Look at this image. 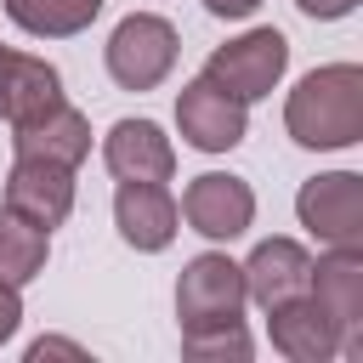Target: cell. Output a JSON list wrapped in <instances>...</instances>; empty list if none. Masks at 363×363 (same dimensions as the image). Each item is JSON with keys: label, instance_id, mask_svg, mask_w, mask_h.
Masks as SVG:
<instances>
[{"label": "cell", "instance_id": "3", "mask_svg": "<svg viewBox=\"0 0 363 363\" xmlns=\"http://www.w3.org/2000/svg\"><path fill=\"white\" fill-rule=\"evenodd\" d=\"M176 51H182V40H176V28H170L164 17L130 11V17L108 34V51H102V57H108V74H113L119 91H153V85L170 79Z\"/></svg>", "mask_w": 363, "mask_h": 363}, {"label": "cell", "instance_id": "19", "mask_svg": "<svg viewBox=\"0 0 363 363\" xmlns=\"http://www.w3.org/2000/svg\"><path fill=\"white\" fill-rule=\"evenodd\" d=\"M45 357H85V346H74V340H57V335H45V340H34V346H28V363H45Z\"/></svg>", "mask_w": 363, "mask_h": 363}, {"label": "cell", "instance_id": "11", "mask_svg": "<svg viewBox=\"0 0 363 363\" xmlns=\"http://www.w3.org/2000/svg\"><path fill=\"white\" fill-rule=\"evenodd\" d=\"M102 164L119 182H170L176 176V147L153 119H119L102 136Z\"/></svg>", "mask_w": 363, "mask_h": 363}, {"label": "cell", "instance_id": "22", "mask_svg": "<svg viewBox=\"0 0 363 363\" xmlns=\"http://www.w3.org/2000/svg\"><path fill=\"white\" fill-rule=\"evenodd\" d=\"M204 11H210V17H221V23H238V17H255V11H261V0H204Z\"/></svg>", "mask_w": 363, "mask_h": 363}, {"label": "cell", "instance_id": "23", "mask_svg": "<svg viewBox=\"0 0 363 363\" xmlns=\"http://www.w3.org/2000/svg\"><path fill=\"white\" fill-rule=\"evenodd\" d=\"M0 68H6V45H0Z\"/></svg>", "mask_w": 363, "mask_h": 363}, {"label": "cell", "instance_id": "21", "mask_svg": "<svg viewBox=\"0 0 363 363\" xmlns=\"http://www.w3.org/2000/svg\"><path fill=\"white\" fill-rule=\"evenodd\" d=\"M17 323H23V301H17V289L0 284V346L17 335Z\"/></svg>", "mask_w": 363, "mask_h": 363}, {"label": "cell", "instance_id": "10", "mask_svg": "<svg viewBox=\"0 0 363 363\" xmlns=\"http://www.w3.org/2000/svg\"><path fill=\"white\" fill-rule=\"evenodd\" d=\"M267 335H272V346H278L289 363H329V357H340V329H335V318L318 306L312 289L267 306Z\"/></svg>", "mask_w": 363, "mask_h": 363}, {"label": "cell", "instance_id": "6", "mask_svg": "<svg viewBox=\"0 0 363 363\" xmlns=\"http://www.w3.org/2000/svg\"><path fill=\"white\" fill-rule=\"evenodd\" d=\"M176 210H182V221H187L199 238H210V244H233V238H244L250 221H255V193H250L244 176L204 170V176L187 182V193H182Z\"/></svg>", "mask_w": 363, "mask_h": 363}, {"label": "cell", "instance_id": "4", "mask_svg": "<svg viewBox=\"0 0 363 363\" xmlns=\"http://www.w3.org/2000/svg\"><path fill=\"white\" fill-rule=\"evenodd\" d=\"M284 68H289V40L278 28H250V34L227 40V45H216L210 62H204V74L227 96H238V102L272 96V85L284 79Z\"/></svg>", "mask_w": 363, "mask_h": 363}, {"label": "cell", "instance_id": "12", "mask_svg": "<svg viewBox=\"0 0 363 363\" xmlns=\"http://www.w3.org/2000/svg\"><path fill=\"white\" fill-rule=\"evenodd\" d=\"M113 227H119V238L130 250L153 255V250H164L176 238L182 210L164 193V182H119V193H113Z\"/></svg>", "mask_w": 363, "mask_h": 363}, {"label": "cell", "instance_id": "5", "mask_svg": "<svg viewBox=\"0 0 363 363\" xmlns=\"http://www.w3.org/2000/svg\"><path fill=\"white\" fill-rule=\"evenodd\" d=\"M295 216H301V227L318 244H329V250H363V176L357 170H329V176L301 182Z\"/></svg>", "mask_w": 363, "mask_h": 363}, {"label": "cell", "instance_id": "15", "mask_svg": "<svg viewBox=\"0 0 363 363\" xmlns=\"http://www.w3.org/2000/svg\"><path fill=\"white\" fill-rule=\"evenodd\" d=\"M57 102H62V74L45 57L6 51V68H0V119L23 125V119H34V113H45Z\"/></svg>", "mask_w": 363, "mask_h": 363}, {"label": "cell", "instance_id": "7", "mask_svg": "<svg viewBox=\"0 0 363 363\" xmlns=\"http://www.w3.org/2000/svg\"><path fill=\"white\" fill-rule=\"evenodd\" d=\"M176 125H182L187 147H199V153H227V147L244 142L250 113H244V102L227 96L210 74H199V79H187L182 96H176Z\"/></svg>", "mask_w": 363, "mask_h": 363}, {"label": "cell", "instance_id": "1", "mask_svg": "<svg viewBox=\"0 0 363 363\" xmlns=\"http://www.w3.org/2000/svg\"><path fill=\"white\" fill-rule=\"evenodd\" d=\"M284 130L318 153L363 142V68L357 62L312 68L284 102Z\"/></svg>", "mask_w": 363, "mask_h": 363}, {"label": "cell", "instance_id": "14", "mask_svg": "<svg viewBox=\"0 0 363 363\" xmlns=\"http://www.w3.org/2000/svg\"><path fill=\"white\" fill-rule=\"evenodd\" d=\"M11 147H17V153H28V159L79 164V159L91 153V125H85V113H79V108L57 102V108H45V113H34V119L11 125Z\"/></svg>", "mask_w": 363, "mask_h": 363}, {"label": "cell", "instance_id": "20", "mask_svg": "<svg viewBox=\"0 0 363 363\" xmlns=\"http://www.w3.org/2000/svg\"><path fill=\"white\" fill-rule=\"evenodd\" d=\"M306 17H318V23H335V17H352L357 11V0H295Z\"/></svg>", "mask_w": 363, "mask_h": 363}, {"label": "cell", "instance_id": "8", "mask_svg": "<svg viewBox=\"0 0 363 363\" xmlns=\"http://www.w3.org/2000/svg\"><path fill=\"white\" fill-rule=\"evenodd\" d=\"M6 210H17L23 221H34L45 233L62 227L68 210H74V164L17 153L11 159V176H6Z\"/></svg>", "mask_w": 363, "mask_h": 363}, {"label": "cell", "instance_id": "16", "mask_svg": "<svg viewBox=\"0 0 363 363\" xmlns=\"http://www.w3.org/2000/svg\"><path fill=\"white\" fill-rule=\"evenodd\" d=\"M45 255H51V233L23 221L17 210H0V284L6 289H23L45 272Z\"/></svg>", "mask_w": 363, "mask_h": 363}, {"label": "cell", "instance_id": "9", "mask_svg": "<svg viewBox=\"0 0 363 363\" xmlns=\"http://www.w3.org/2000/svg\"><path fill=\"white\" fill-rule=\"evenodd\" d=\"M312 295L340 329V352L363 357V250H329L312 261Z\"/></svg>", "mask_w": 363, "mask_h": 363}, {"label": "cell", "instance_id": "2", "mask_svg": "<svg viewBox=\"0 0 363 363\" xmlns=\"http://www.w3.org/2000/svg\"><path fill=\"white\" fill-rule=\"evenodd\" d=\"M244 267L227 261L221 250H204L182 267L176 278V318L182 335H210V329H233L244 323Z\"/></svg>", "mask_w": 363, "mask_h": 363}, {"label": "cell", "instance_id": "17", "mask_svg": "<svg viewBox=\"0 0 363 363\" xmlns=\"http://www.w3.org/2000/svg\"><path fill=\"white\" fill-rule=\"evenodd\" d=\"M6 17L34 40H68L102 17V0H6Z\"/></svg>", "mask_w": 363, "mask_h": 363}, {"label": "cell", "instance_id": "13", "mask_svg": "<svg viewBox=\"0 0 363 363\" xmlns=\"http://www.w3.org/2000/svg\"><path fill=\"white\" fill-rule=\"evenodd\" d=\"M312 289V255L295 244V238H261L244 261V295L267 312L289 295H306Z\"/></svg>", "mask_w": 363, "mask_h": 363}, {"label": "cell", "instance_id": "18", "mask_svg": "<svg viewBox=\"0 0 363 363\" xmlns=\"http://www.w3.org/2000/svg\"><path fill=\"white\" fill-rule=\"evenodd\" d=\"M182 352L187 357H233V363H244L250 357V335H244V323L210 329V335H182Z\"/></svg>", "mask_w": 363, "mask_h": 363}]
</instances>
